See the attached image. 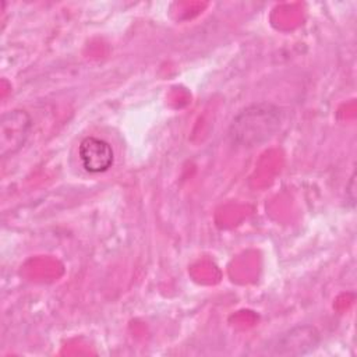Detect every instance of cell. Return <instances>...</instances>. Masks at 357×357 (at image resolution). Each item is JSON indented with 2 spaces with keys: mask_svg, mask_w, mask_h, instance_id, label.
<instances>
[{
  "mask_svg": "<svg viewBox=\"0 0 357 357\" xmlns=\"http://www.w3.org/2000/svg\"><path fill=\"white\" fill-rule=\"evenodd\" d=\"M32 119L25 110H10L1 116L0 121V155L7 158L22 148L29 131Z\"/></svg>",
  "mask_w": 357,
  "mask_h": 357,
  "instance_id": "cell-2",
  "label": "cell"
},
{
  "mask_svg": "<svg viewBox=\"0 0 357 357\" xmlns=\"http://www.w3.org/2000/svg\"><path fill=\"white\" fill-rule=\"evenodd\" d=\"M282 110L272 103H255L243 109L229 127V138L237 146H258L280 128Z\"/></svg>",
  "mask_w": 357,
  "mask_h": 357,
  "instance_id": "cell-1",
  "label": "cell"
},
{
  "mask_svg": "<svg viewBox=\"0 0 357 357\" xmlns=\"http://www.w3.org/2000/svg\"><path fill=\"white\" fill-rule=\"evenodd\" d=\"M319 342V333L312 326H297L283 333L276 346L275 354L300 356L312 351Z\"/></svg>",
  "mask_w": 357,
  "mask_h": 357,
  "instance_id": "cell-4",
  "label": "cell"
},
{
  "mask_svg": "<svg viewBox=\"0 0 357 357\" xmlns=\"http://www.w3.org/2000/svg\"><path fill=\"white\" fill-rule=\"evenodd\" d=\"M79 160L88 173L107 172L114 160V153L110 144L102 138L85 137L78 146Z\"/></svg>",
  "mask_w": 357,
  "mask_h": 357,
  "instance_id": "cell-3",
  "label": "cell"
}]
</instances>
